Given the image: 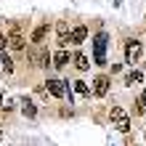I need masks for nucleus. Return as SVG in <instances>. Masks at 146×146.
Listing matches in <instances>:
<instances>
[{
  "label": "nucleus",
  "mask_w": 146,
  "mask_h": 146,
  "mask_svg": "<svg viewBox=\"0 0 146 146\" xmlns=\"http://www.w3.org/2000/svg\"><path fill=\"white\" fill-rule=\"evenodd\" d=\"M106 32H98L96 37H93V56H96V64H106Z\"/></svg>",
  "instance_id": "obj_1"
},
{
  "label": "nucleus",
  "mask_w": 146,
  "mask_h": 146,
  "mask_svg": "<svg viewBox=\"0 0 146 146\" xmlns=\"http://www.w3.org/2000/svg\"><path fill=\"white\" fill-rule=\"evenodd\" d=\"M109 117H111V122H114V127H117L119 133H127V130H130V117L122 111V106H111Z\"/></svg>",
  "instance_id": "obj_2"
},
{
  "label": "nucleus",
  "mask_w": 146,
  "mask_h": 146,
  "mask_svg": "<svg viewBox=\"0 0 146 146\" xmlns=\"http://www.w3.org/2000/svg\"><path fill=\"white\" fill-rule=\"evenodd\" d=\"M29 61L35 64V66H48L50 61H53V56H50V53H48L45 48H40V45H35V48L29 50Z\"/></svg>",
  "instance_id": "obj_3"
},
{
  "label": "nucleus",
  "mask_w": 146,
  "mask_h": 146,
  "mask_svg": "<svg viewBox=\"0 0 146 146\" xmlns=\"http://www.w3.org/2000/svg\"><path fill=\"white\" fill-rule=\"evenodd\" d=\"M109 85H111L109 77H106V74H98L96 80H93V88H90V90H93V96L101 98V96H106V93H109Z\"/></svg>",
  "instance_id": "obj_4"
},
{
  "label": "nucleus",
  "mask_w": 146,
  "mask_h": 146,
  "mask_svg": "<svg viewBox=\"0 0 146 146\" xmlns=\"http://www.w3.org/2000/svg\"><path fill=\"white\" fill-rule=\"evenodd\" d=\"M5 42H8V48H11V50H24V37H21L19 27H13V29H11V35L5 37Z\"/></svg>",
  "instance_id": "obj_5"
},
{
  "label": "nucleus",
  "mask_w": 146,
  "mask_h": 146,
  "mask_svg": "<svg viewBox=\"0 0 146 146\" xmlns=\"http://www.w3.org/2000/svg\"><path fill=\"white\" fill-rule=\"evenodd\" d=\"M125 58H127L130 64L141 58V42H138V40H127V45H125Z\"/></svg>",
  "instance_id": "obj_6"
},
{
  "label": "nucleus",
  "mask_w": 146,
  "mask_h": 146,
  "mask_svg": "<svg viewBox=\"0 0 146 146\" xmlns=\"http://www.w3.org/2000/svg\"><path fill=\"white\" fill-rule=\"evenodd\" d=\"M45 88H48L50 96H56V98L66 96V82H61V80H48V82H45Z\"/></svg>",
  "instance_id": "obj_7"
},
{
  "label": "nucleus",
  "mask_w": 146,
  "mask_h": 146,
  "mask_svg": "<svg viewBox=\"0 0 146 146\" xmlns=\"http://www.w3.org/2000/svg\"><path fill=\"white\" fill-rule=\"evenodd\" d=\"M56 32H58V48H66V45H69V35H72L69 24H66V21H58Z\"/></svg>",
  "instance_id": "obj_8"
},
{
  "label": "nucleus",
  "mask_w": 146,
  "mask_h": 146,
  "mask_svg": "<svg viewBox=\"0 0 146 146\" xmlns=\"http://www.w3.org/2000/svg\"><path fill=\"white\" fill-rule=\"evenodd\" d=\"M85 37H88V27H74L72 35H69V42L72 45H80V42H85Z\"/></svg>",
  "instance_id": "obj_9"
},
{
  "label": "nucleus",
  "mask_w": 146,
  "mask_h": 146,
  "mask_svg": "<svg viewBox=\"0 0 146 146\" xmlns=\"http://www.w3.org/2000/svg\"><path fill=\"white\" fill-rule=\"evenodd\" d=\"M45 35H48V24H40V27H35V32H32V42H35V45H40V42L45 40Z\"/></svg>",
  "instance_id": "obj_10"
},
{
  "label": "nucleus",
  "mask_w": 146,
  "mask_h": 146,
  "mask_svg": "<svg viewBox=\"0 0 146 146\" xmlns=\"http://www.w3.org/2000/svg\"><path fill=\"white\" fill-rule=\"evenodd\" d=\"M66 64H69V53H66L64 48L58 50V53H53V66H58V69H61V66H66Z\"/></svg>",
  "instance_id": "obj_11"
},
{
  "label": "nucleus",
  "mask_w": 146,
  "mask_h": 146,
  "mask_svg": "<svg viewBox=\"0 0 146 146\" xmlns=\"http://www.w3.org/2000/svg\"><path fill=\"white\" fill-rule=\"evenodd\" d=\"M21 111H24V117H29V119H32V117L37 114V106L32 104L29 98H24V101H21Z\"/></svg>",
  "instance_id": "obj_12"
},
{
  "label": "nucleus",
  "mask_w": 146,
  "mask_h": 146,
  "mask_svg": "<svg viewBox=\"0 0 146 146\" xmlns=\"http://www.w3.org/2000/svg\"><path fill=\"white\" fill-rule=\"evenodd\" d=\"M74 66H77L80 72L90 69V64H88V56H85V53H74Z\"/></svg>",
  "instance_id": "obj_13"
},
{
  "label": "nucleus",
  "mask_w": 146,
  "mask_h": 146,
  "mask_svg": "<svg viewBox=\"0 0 146 146\" xmlns=\"http://www.w3.org/2000/svg\"><path fill=\"white\" fill-rule=\"evenodd\" d=\"M72 85H74V90L80 93V96H90V93H93V90H90V85H88V82H82V80H77V82H72Z\"/></svg>",
  "instance_id": "obj_14"
},
{
  "label": "nucleus",
  "mask_w": 146,
  "mask_h": 146,
  "mask_svg": "<svg viewBox=\"0 0 146 146\" xmlns=\"http://www.w3.org/2000/svg\"><path fill=\"white\" fill-rule=\"evenodd\" d=\"M0 64H3V69H5V74H11L13 72V61H11V56L3 50V58H0Z\"/></svg>",
  "instance_id": "obj_15"
},
{
  "label": "nucleus",
  "mask_w": 146,
  "mask_h": 146,
  "mask_svg": "<svg viewBox=\"0 0 146 146\" xmlns=\"http://www.w3.org/2000/svg\"><path fill=\"white\" fill-rule=\"evenodd\" d=\"M125 82H127V85L141 82V72H127V74H125Z\"/></svg>",
  "instance_id": "obj_16"
},
{
  "label": "nucleus",
  "mask_w": 146,
  "mask_h": 146,
  "mask_svg": "<svg viewBox=\"0 0 146 146\" xmlns=\"http://www.w3.org/2000/svg\"><path fill=\"white\" fill-rule=\"evenodd\" d=\"M5 45H8V42H5V37L0 35V50H5Z\"/></svg>",
  "instance_id": "obj_17"
},
{
  "label": "nucleus",
  "mask_w": 146,
  "mask_h": 146,
  "mask_svg": "<svg viewBox=\"0 0 146 146\" xmlns=\"http://www.w3.org/2000/svg\"><path fill=\"white\" fill-rule=\"evenodd\" d=\"M141 98H143V104H146V90H143V96H141Z\"/></svg>",
  "instance_id": "obj_18"
},
{
  "label": "nucleus",
  "mask_w": 146,
  "mask_h": 146,
  "mask_svg": "<svg viewBox=\"0 0 146 146\" xmlns=\"http://www.w3.org/2000/svg\"><path fill=\"white\" fill-rule=\"evenodd\" d=\"M0 104H3V90H0Z\"/></svg>",
  "instance_id": "obj_19"
}]
</instances>
